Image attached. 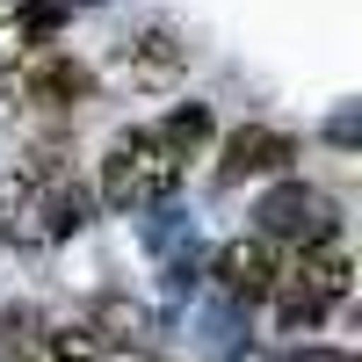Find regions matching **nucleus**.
<instances>
[{
  "label": "nucleus",
  "instance_id": "f257e3e1",
  "mask_svg": "<svg viewBox=\"0 0 362 362\" xmlns=\"http://www.w3.org/2000/svg\"><path fill=\"white\" fill-rule=\"evenodd\" d=\"M174 189H181V160L160 145L153 124H131L109 138V153H102V203L109 210H160Z\"/></svg>",
  "mask_w": 362,
  "mask_h": 362
},
{
  "label": "nucleus",
  "instance_id": "f03ea898",
  "mask_svg": "<svg viewBox=\"0 0 362 362\" xmlns=\"http://www.w3.org/2000/svg\"><path fill=\"white\" fill-rule=\"evenodd\" d=\"M254 218H261V239H290V247H312V239H334L341 232L334 196L312 189V181H290V174L254 203Z\"/></svg>",
  "mask_w": 362,
  "mask_h": 362
},
{
  "label": "nucleus",
  "instance_id": "7ed1b4c3",
  "mask_svg": "<svg viewBox=\"0 0 362 362\" xmlns=\"http://www.w3.org/2000/svg\"><path fill=\"white\" fill-rule=\"evenodd\" d=\"M87 95H95V73H87L73 51H29V58H22V102H15V109H37V116H80Z\"/></svg>",
  "mask_w": 362,
  "mask_h": 362
},
{
  "label": "nucleus",
  "instance_id": "20e7f679",
  "mask_svg": "<svg viewBox=\"0 0 362 362\" xmlns=\"http://www.w3.org/2000/svg\"><path fill=\"white\" fill-rule=\"evenodd\" d=\"M276 276H283V254H276V239H232V247L210 261V283H218V297L232 312H254V305H268V290H276Z\"/></svg>",
  "mask_w": 362,
  "mask_h": 362
},
{
  "label": "nucleus",
  "instance_id": "39448f33",
  "mask_svg": "<svg viewBox=\"0 0 362 362\" xmlns=\"http://www.w3.org/2000/svg\"><path fill=\"white\" fill-rule=\"evenodd\" d=\"M297 160V138L276 131V124H239L225 138V153H218V181L225 189H239V181H261V174H290Z\"/></svg>",
  "mask_w": 362,
  "mask_h": 362
},
{
  "label": "nucleus",
  "instance_id": "423d86ee",
  "mask_svg": "<svg viewBox=\"0 0 362 362\" xmlns=\"http://www.w3.org/2000/svg\"><path fill=\"white\" fill-rule=\"evenodd\" d=\"M80 334L95 341V348H109L116 362H138L145 348L160 341V319L145 312V305H131V297H95L87 319H80Z\"/></svg>",
  "mask_w": 362,
  "mask_h": 362
},
{
  "label": "nucleus",
  "instance_id": "0eeeda50",
  "mask_svg": "<svg viewBox=\"0 0 362 362\" xmlns=\"http://www.w3.org/2000/svg\"><path fill=\"white\" fill-rule=\"evenodd\" d=\"M283 276L297 283V290H312L326 312L341 305V297L355 290V261H348V232H334V239H312V247H297V261L283 268Z\"/></svg>",
  "mask_w": 362,
  "mask_h": 362
},
{
  "label": "nucleus",
  "instance_id": "6e6552de",
  "mask_svg": "<svg viewBox=\"0 0 362 362\" xmlns=\"http://www.w3.org/2000/svg\"><path fill=\"white\" fill-rule=\"evenodd\" d=\"M37 189V225H44V247L51 239H73L95 225V196H87L80 174H58V181H29Z\"/></svg>",
  "mask_w": 362,
  "mask_h": 362
},
{
  "label": "nucleus",
  "instance_id": "1a4fd4ad",
  "mask_svg": "<svg viewBox=\"0 0 362 362\" xmlns=\"http://www.w3.org/2000/svg\"><path fill=\"white\" fill-rule=\"evenodd\" d=\"M0 247H44L37 189H29L22 174H0Z\"/></svg>",
  "mask_w": 362,
  "mask_h": 362
},
{
  "label": "nucleus",
  "instance_id": "9d476101",
  "mask_svg": "<svg viewBox=\"0 0 362 362\" xmlns=\"http://www.w3.org/2000/svg\"><path fill=\"white\" fill-rule=\"evenodd\" d=\"M181 58H189V44H181L167 22H153V29H138V37H124V73H138V80L174 73Z\"/></svg>",
  "mask_w": 362,
  "mask_h": 362
},
{
  "label": "nucleus",
  "instance_id": "9b49d317",
  "mask_svg": "<svg viewBox=\"0 0 362 362\" xmlns=\"http://www.w3.org/2000/svg\"><path fill=\"white\" fill-rule=\"evenodd\" d=\"M153 131H160V145H167V153L189 167L203 145H210V102H181V109H167V124H153Z\"/></svg>",
  "mask_w": 362,
  "mask_h": 362
},
{
  "label": "nucleus",
  "instance_id": "f8f14e48",
  "mask_svg": "<svg viewBox=\"0 0 362 362\" xmlns=\"http://www.w3.org/2000/svg\"><path fill=\"white\" fill-rule=\"evenodd\" d=\"M44 312L37 305H0V362H37L44 348Z\"/></svg>",
  "mask_w": 362,
  "mask_h": 362
},
{
  "label": "nucleus",
  "instance_id": "ddd939ff",
  "mask_svg": "<svg viewBox=\"0 0 362 362\" xmlns=\"http://www.w3.org/2000/svg\"><path fill=\"white\" fill-rule=\"evenodd\" d=\"M145 247L167 254V261H174V254H189V247H196V218H181V210H167V203H160L153 218H145Z\"/></svg>",
  "mask_w": 362,
  "mask_h": 362
},
{
  "label": "nucleus",
  "instance_id": "4468645a",
  "mask_svg": "<svg viewBox=\"0 0 362 362\" xmlns=\"http://www.w3.org/2000/svg\"><path fill=\"white\" fill-rule=\"evenodd\" d=\"M29 51H37V44L22 37V22H15V8H8V0H0V87H8V73L22 66Z\"/></svg>",
  "mask_w": 362,
  "mask_h": 362
},
{
  "label": "nucleus",
  "instance_id": "2eb2a0df",
  "mask_svg": "<svg viewBox=\"0 0 362 362\" xmlns=\"http://www.w3.org/2000/svg\"><path fill=\"white\" fill-rule=\"evenodd\" d=\"M44 348H51V362H116L109 348H95V341H87L80 326H66V334H51Z\"/></svg>",
  "mask_w": 362,
  "mask_h": 362
},
{
  "label": "nucleus",
  "instance_id": "dca6fc26",
  "mask_svg": "<svg viewBox=\"0 0 362 362\" xmlns=\"http://www.w3.org/2000/svg\"><path fill=\"white\" fill-rule=\"evenodd\" d=\"M355 138H362V124H355V102H348V109H334V116H326V145L355 153Z\"/></svg>",
  "mask_w": 362,
  "mask_h": 362
},
{
  "label": "nucleus",
  "instance_id": "f3484780",
  "mask_svg": "<svg viewBox=\"0 0 362 362\" xmlns=\"http://www.w3.org/2000/svg\"><path fill=\"white\" fill-rule=\"evenodd\" d=\"M0 124H15V95H8V87H0Z\"/></svg>",
  "mask_w": 362,
  "mask_h": 362
},
{
  "label": "nucleus",
  "instance_id": "a211bd4d",
  "mask_svg": "<svg viewBox=\"0 0 362 362\" xmlns=\"http://www.w3.org/2000/svg\"><path fill=\"white\" fill-rule=\"evenodd\" d=\"M58 8H102V0H58Z\"/></svg>",
  "mask_w": 362,
  "mask_h": 362
},
{
  "label": "nucleus",
  "instance_id": "6ab92c4d",
  "mask_svg": "<svg viewBox=\"0 0 362 362\" xmlns=\"http://www.w3.org/2000/svg\"><path fill=\"white\" fill-rule=\"evenodd\" d=\"M341 362H355V355H341Z\"/></svg>",
  "mask_w": 362,
  "mask_h": 362
}]
</instances>
